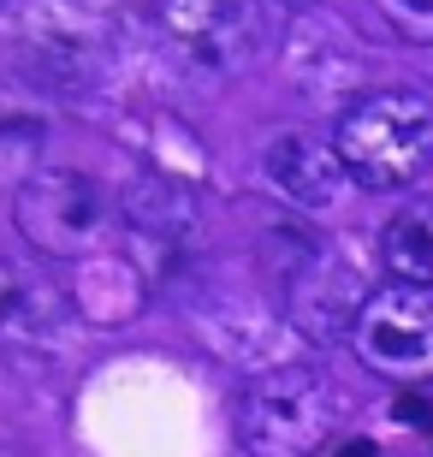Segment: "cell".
Wrapping results in <instances>:
<instances>
[{"mask_svg": "<svg viewBox=\"0 0 433 457\" xmlns=\"http://www.w3.org/2000/svg\"><path fill=\"white\" fill-rule=\"evenodd\" d=\"M345 422H350V392L309 362L255 374L237 398L244 457H321Z\"/></svg>", "mask_w": 433, "mask_h": 457, "instance_id": "cell-1", "label": "cell"}, {"mask_svg": "<svg viewBox=\"0 0 433 457\" xmlns=\"http://www.w3.org/2000/svg\"><path fill=\"white\" fill-rule=\"evenodd\" d=\"M333 143L356 190H404L433 167V102L416 89H368L338 113Z\"/></svg>", "mask_w": 433, "mask_h": 457, "instance_id": "cell-2", "label": "cell"}, {"mask_svg": "<svg viewBox=\"0 0 433 457\" xmlns=\"http://www.w3.org/2000/svg\"><path fill=\"white\" fill-rule=\"evenodd\" d=\"M12 220H18V237H24L36 255L84 262V255L101 250V237L113 226V203H107V190L78 167H36L30 179L18 185Z\"/></svg>", "mask_w": 433, "mask_h": 457, "instance_id": "cell-3", "label": "cell"}, {"mask_svg": "<svg viewBox=\"0 0 433 457\" xmlns=\"http://www.w3.org/2000/svg\"><path fill=\"white\" fill-rule=\"evenodd\" d=\"M350 351L368 374L392 386H428L433 380V286H380L356 315Z\"/></svg>", "mask_w": 433, "mask_h": 457, "instance_id": "cell-4", "label": "cell"}, {"mask_svg": "<svg viewBox=\"0 0 433 457\" xmlns=\"http://www.w3.org/2000/svg\"><path fill=\"white\" fill-rule=\"evenodd\" d=\"M167 42L196 60L202 71H237L267 48V6L262 0H161L154 6Z\"/></svg>", "mask_w": 433, "mask_h": 457, "instance_id": "cell-5", "label": "cell"}, {"mask_svg": "<svg viewBox=\"0 0 433 457\" xmlns=\"http://www.w3.org/2000/svg\"><path fill=\"white\" fill-rule=\"evenodd\" d=\"M368 279L356 268H350L345 255L333 250H309L297 262V273H291V286H285V315L297 321L303 339H350L356 333V315L368 309Z\"/></svg>", "mask_w": 433, "mask_h": 457, "instance_id": "cell-6", "label": "cell"}, {"mask_svg": "<svg viewBox=\"0 0 433 457\" xmlns=\"http://www.w3.org/2000/svg\"><path fill=\"white\" fill-rule=\"evenodd\" d=\"M262 167H267V185L279 190L291 208H303V214H333L345 203V190L356 185L338 143L321 131H279L267 143Z\"/></svg>", "mask_w": 433, "mask_h": 457, "instance_id": "cell-7", "label": "cell"}, {"mask_svg": "<svg viewBox=\"0 0 433 457\" xmlns=\"http://www.w3.org/2000/svg\"><path fill=\"white\" fill-rule=\"evenodd\" d=\"M380 268L404 286H433V203H410L386 220Z\"/></svg>", "mask_w": 433, "mask_h": 457, "instance_id": "cell-8", "label": "cell"}, {"mask_svg": "<svg viewBox=\"0 0 433 457\" xmlns=\"http://www.w3.org/2000/svg\"><path fill=\"white\" fill-rule=\"evenodd\" d=\"M374 12L386 18V30L416 42V48H433V0H374Z\"/></svg>", "mask_w": 433, "mask_h": 457, "instance_id": "cell-9", "label": "cell"}, {"mask_svg": "<svg viewBox=\"0 0 433 457\" xmlns=\"http://www.w3.org/2000/svg\"><path fill=\"white\" fill-rule=\"evenodd\" d=\"M327 457H374V440H333Z\"/></svg>", "mask_w": 433, "mask_h": 457, "instance_id": "cell-10", "label": "cell"}, {"mask_svg": "<svg viewBox=\"0 0 433 457\" xmlns=\"http://www.w3.org/2000/svg\"><path fill=\"white\" fill-rule=\"evenodd\" d=\"M0 457H30V452H24V445H0Z\"/></svg>", "mask_w": 433, "mask_h": 457, "instance_id": "cell-11", "label": "cell"}]
</instances>
